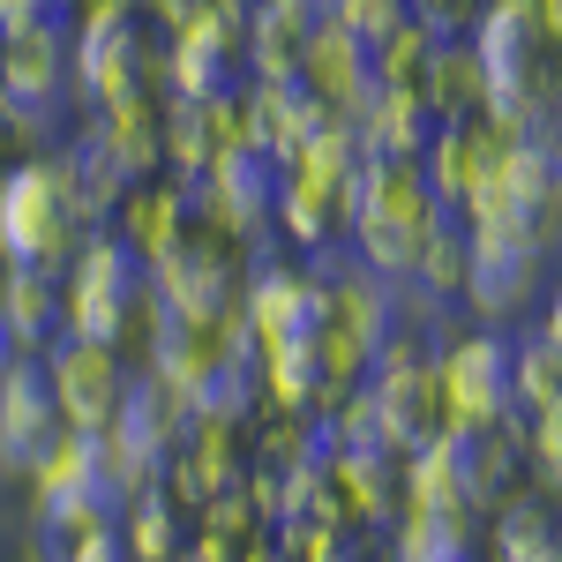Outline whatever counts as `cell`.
<instances>
[{"label":"cell","mask_w":562,"mask_h":562,"mask_svg":"<svg viewBox=\"0 0 562 562\" xmlns=\"http://www.w3.org/2000/svg\"><path fill=\"white\" fill-rule=\"evenodd\" d=\"M90 233L83 211V173L76 150H31L15 173H0V262H31V270H68Z\"/></svg>","instance_id":"obj_1"},{"label":"cell","mask_w":562,"mask_h":562,"mask_svg":"<svg viewBox=\"0 0 562 562\" xmlns=\"http://www.w3.org/2000/svg\"><path fill=\"white\" fill-rule=\"evenodd\" d=\"M435 217H442V203H435L420 158H375V150H368V166H360V203H352V225H346L352 248H360V270H375L383 285H405Z\"/></svg>","instance_id":"obj_2"},{"label":"cell","mask_w":562,"mask_h":562,"mask_svg":"<svg viewBox=\"0 0 562 562\" xmlns=\"http://www.w3.org/2000/svg\"><path fill=\"white\" fill-rule=\"evenodd\" d=\"M45 368V390H53V405H60V428L76 435H105L121 420V397H128V352L121 346H98V338H53L38 352Z\"/></svg>","instance_id":"obj_3"},{"label":"cell","mask_w":562,"mask_h":562,"mask_svg":"<svg viewBox=\"0 0 562 562\" xmlns=\"http://www.w3.org/2000/svg\"><path fill=\"white\" fill-rule=\"evenodd\" d=\"M68 76L83 83L90 105H121L143 90H166V38H150L135 15H105L83 23L68 45Z\"/></svg>","instance_id":"obj_4"},{"label":"cell","mask_w":562,"mask_h":562,"mask_svg":"<svg viewBox=\"0 0 562 562\" xmlns=\"http://www.w3.org/2000/svg\"><path fill=\"white\" fill-rule=\"evenodd\" d=\"M435 375H442V405H450V428H503L518 420L510 405V330H450L435 352Z\"/></svg>","instance_id":"obj_5"},{"label":"cell","mask_w":562,"mask_h":562,"mask_svg":"<svg viewBox=\"0 0 562 562\" xmlns=\"http://www.w3.org/2000/svg\"><path fill=\"white\" fill-rule=\"evenodd\" d=\"M135 285H143V262L113 240V233H90L76 262L60 270V330L68 338H98L113 346L121 338V315H128Z\"/></svg>","instance_id":"obj_6"},{"label":"cell","mask_w":562,"mask_h":562,"mask_svg":"<svg viewBox=\"0 0 562 562\" xmlns=\"http://www.w3.org/2000/svg\"><path fill=\"white\" fill-rule=\"evenodd\" d=\"M330 315V278H315L307 262H270L240 285V323H248V346L278 352V346H301L323 330Z\"/></svg>","instance_id":"obj_7"},{"label":"cell","mask_w":562,"mask_h":562,"mask_svg":"<svg viewBox=\"0 0 562 562\" xmlns=\"http://www.w3.org/2000/svg\"><path fill=\"white\" fill-rule=\"evenodd\" d=\"M60 435L68 428H60V405L45 390V368L31 352H8L0 360V473L31 480V465H38Z\"/></svg>","instance_id":"obj_8"},{"label":"cell","mask_w":562,"mask_h":562,"mask_svg":"<svg viewBox=\"0 0 562 562\" xmlns=\"http://www.w3.org/2000/svg\"><path fill=\"white\" fill-rule=\"evenodd\" d=\"M540 278H548V256H540V248L473 225V270H465V293H458V301L473 307L487 330H503L510 315H525V307L540 301Z\"/></svg>","instance_id":"obj_9"},{"label":"cell","mask_w":562,"mask_h":562,"mask_svg":"<svg viewBox=\"0 0 562 562\" xmlns=\"http://www.w3.org/2000/svg\"><path fill=\"white\" fill-rule=\"evenodd\" d=\"M368 397H375V435H383L390 458H413L450 435V405H442V375L435 360H413V368H375L368 375Z\"/></svg>","instance_id":"obj_10"},{"label":"cell","mask_w":562,"mask_h":562,"mask_svg":"<svg viewBox=\"0 0 562 562\" xmlns=\"http://www.w3.org/2000/svg\"><path fill=\"white\" fill-rule=\"evenodd\" d=\"M510 143H518V135H503L495 121H487V113H465V121H442V128H435V143L420 150V173H428L435 203L465 217V203H473L480 188L495 180V166L510 158Z\"/></svg>","instance_id":"obj_11"},{"label":"cell","mask_w":562,"mask_h":562,"mask_svg":"<svg viewBox=\"0 0 562 562\" xmlns=\"http://www.w3.org/2000/svg\"><path fill=\"white\" fill-rule=\"evenodd\" d=\"M68 98V23H31V31H8L0 53V113H60Z\"/></svg>","instance_id":"obj_12"},{"label":"cell","mask_w":562,"mask_h":562,"mask_svg":"<svg viewBox=\"0 0 562 562\" xmlns=\"http://www.w3.org/2000/svg\"><path fill=\"white\" fill-rule=\"evenodd\" d=\"M293 83L330 113V121H352L368 98H375V68H368V45L338 31V23H323L315 15V31H307V53H301V76Z\"/></svg>","instance_id":"obj_13"},{"label":"cell","mask_w":562,"mask_h":562,"mask_svg":"<svg viewBox=\"0 0 562 562\" xmlns=\"http://www.w3.org/2000/svg\"><path fill=\"white\" fill-rule=\"evenodd\" d=\"M188 217H195V195H188V180H166V173H143L128 180V195L113 203V217H105V233L128 248L143 270L173 248L180 233H188Z\"/></svg>","instance_id":"obj_14"},{"label":"cell","mask_w":562,"mask_h":562,"mask_svg":"<svg viewBox=\"0 0 562 562\" xmlns=\"http://www.w3.org/2000/svg\"><path fill=\"white\" fill-rule=\"evenodd\" d=\"M98 158H113L128 180L166 173V90H143V98H121V105H98V121L83 135Z\"/></svg>","instance_id":"obj_15"},{"label":"cell","mask_w":562,"mask_h":562,"mask_svg":"<svg viewBox=\"0 0 562 562\" xmlns=\"http://www.w3.org/2000/svg\"><path fill=\"white\" fill-rule=\"evenodd\" d=\"M0 338H8V352H31V360L60 338V278L53 270L0 262Z\"/></svg>","instance_id":"obj_16"},{"label":"cell","mask_w":562,"mask_h":562,"mask_svg":"<svg viewBox=\"0 0 562 562\" xmlns=\"http://www.w3.org/2000/svg\"><path fill=\"white\" fill-rule=\"evenodd\" d=\"M307 31H315V0H256L248 8V83H293Z\"/></svg>","instance_id":"obj_17"},{"label":"cell","mask_w":562,"mask_h":562,"mask_svg":"<svg viewBox=\"0 0 562 562\" xmlns=\"http://www.w3.org/2000/svg\"><path fill=\"white\" fill-rule=\"evenodd\" d=\"M435 128H442V121L428 113L420 90H375V98L352 113V135H360L375 158H420L435 143Z\"/></svg>","instance_id":"obj_18"},{"label":"cell","mask_w":562,"mask_h":562,"mask_svg":"<svg viewBox=\"0 0 562 562\" xmlns=\"http://www.w3.org/2000/svg\"><path fill=\"white\" fill-rule=\"evenodd\" d=\"M473 548H480L473 510H413V503H397L390 562H473Z\"/></svg>","instance_id":"obj_19"},{"label":"cell","mask_w":562,"mask_h":562,"mask_svg":"<svg viewBox=\"0 0 562 562\" xmlns=\"http://www.w3.org/2000/svg\"><path fill=\"white\" fill-rule=\"evenodd\" d=\"M420 98H428L435 121H465V113L487 105V76H480L473 38H435L428 76H420Z\"/></svg>","instance_id":"obj_20"},{"label":"cell","mask_w":562,"mask_h":562,"mask_svg":"<svg viewBox=\"0 0 562 562\" xmlns=\"http://www.w3.org/2000/svg\"><path fill=\"white\" fill-rule=\"evenodd\" d=\"M465 270H473V225H465L458 211H442L428 225V240H420L413 285H420L428 301H458V293H465Z\"/></svg>","instance_id":"obj_21"},{"label":"cell","mask_w":562,"mask_h":562,"mask_svg":"<svg viewBox=\"0 0 562 562\" xmlns=\"http://www.w3.org/2000/svg\"><path fill=\"white\" fill-rule=\"evenodd\" d=\"M323 323L375 352V346H383V330H390V285L375 278V270H346V278H330V315H323Z\"/></svg>","instance_id":"obj_22"},{"label":"cell","mask_w":562,"mask_h":562,"mask_svg":"<svg viewBox=\"0 0 562 562\" xmlns=\"http://www.w3.org/2000/svg\"><path fill=\"white\" fill-rule=\"evenodd\" d=\"M562 397V352L532 330V338H510V405L518 413H548Z\"/></svg>","instance_id":"obj_23"},{"label":"cell","mask_w":562,"mask_h":562,"mask_svg":"<svg viewBox=\"0 0 562 562\" xmlns=\"http://www.w3.org/2000/svg\"><path fill=\"white\" fill-rule=\"evenodd\" d=\"M428 53H435V31L420 15H405L383 45H368V68H375V90H420L428 76Z\"/></svg>","instance_id":"obj_24"},{"label":"cell","mask_w":562,"mask_h":562,"mask_svg":"<svg viewBox=\"0 0 562 562\" xmlns=\"http://www.w3.org/2000/svg\"><path fill=\"white\" fill-rule=\"evenodd\" d=\"M315 15L338 23V31H352L360 45H383L390 31L413 15V0H315Z\"/></svg>","instance_id":"obj_25"},{"label":"cell","mask_w":562,"mask_h":562,"mask_svg":"<svg viewBox=\"0 0 562 562\" xmlns=\"http://www.w3.org/2000/svg\"><path fill=\"white\" fill-rule=\"evenodd\" d=\"M518 450L548 473V487L562 495V397L548 413H518Z\"/></svg>","instance_id":"obj_26"},{"label":"cell","mask_w":562,"mask_h":562,"mask_svg":"<svg viewBox=\"0 0 562 562\" xmlns=\"http://www.w3.org/2000/svg\"><path fill=\"white\" fill-rule=\"evenodd\" d=\"M31 23H68L60 0H0V31H31Z\"/></svg>","instance_id":"obj_27"},{"label":"cell","mask_w":562,"mask_h":562,"mask_svg":"<svg viewBox=\"0 0 562 562\" xmlns=\"http://www.w3.org/2000/svg\"><path fill=\"white\" fill-rule=\"evenodd\" d=\"M60 562H128V548H121V525H105V532H90V540H76Z\"/></svg>","instance_id":"obj_28"},{"label":"cell","mask_w":562,"mask_h":562,"mask_svg":"<svg viewBox=\"0 0 562 562\" xmlns=\"http://www.w3.org/2000/svg\"><path fill=\"white\" fill-rule=\"evenodd\" d=\"M540 338L562 352V285H555V301H548V315H540Z\"/></svg>","instance_id":"obj_29"},{"label":"cell","mask_w":562,"mask_h":562,"mask_svg":"<svg viewBox=\"0 0 562 562\" xmlns=\"http://www.w3.org/2000/svg\"><path fill=\"white\" fill-rule=\"evenodd\" d=\"M0 53H8V31H0Z\"/></svg>","instance_id":"obj_30"},{"label":"cell","mask_w":562,"mask_h":562,"mask_svg":"<svg viewBox=\"0 0 562 562\" xmlns=\"http://www.w3.org/2000/svg\"><path fill=\"white\" fill-rule=\"evenodd\" d=\"M0 360H8V338H0Z\"/></svg>","instance_id":"obj_31"}]
</instances>
